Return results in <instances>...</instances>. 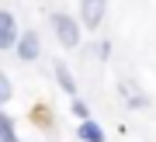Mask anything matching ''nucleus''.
<instances>
[{
    "instance_id": "obj_2",
    "label": "nucleus",
    "mask_w": 156,
    "mask_h": 142,
    "mask_svg": "<svg viewBox=\"0 0 156 142\" xmlns=\"http://www.w3.org/2000/svg\"><path fill=\"white\" fill-rule=\"evenodd\" d=\"M21 28H17V17H14V11H0V52H14L17 49V42H21Z\"/></svg>"
},
{
    "instance_id": "obj_8",
    "label": "nucleus",
    "mask_w": 156,
    "mask_h": 142,
    "mask_svg": "<svg viewBox=\"0 0 156 142\" xmlns=\"http://www.w3.org/2000/svg\"><path fill=\"white\" fill-rule=\"evenodd\" d=\"M0 142H21V135L14 128V118L7 111H0Z\"/></svg>"
},
{
    "instance_id": "obj_1",
    "label": "nucleus",
    "mask_w": 156,
    "mask_h": 142,
    "mask_svg": "<svg viewBox=\"0 0 156 142\" xmlns=\"http://www.w3.org/2000/svg\"><path fill=\"white\" fill-rule=\"evenodd\" d=\"M49 21H52L56 42L62 45V49H80V35H83V21H80V17H73L66 11H56Z\"/></svg>"
},
{
    "instance_id": "obj_5",
    "label": "nucleus",
    "mask_w": 156,
    "mask_h": 142,
    "mask_svg": "<svg viewBox=\"0 0 156 142\" xmlns=\"http://www.w3.org/2000/svg\"><path fill=\"white\" fill-rule=\"evenodd\" d=\"M52 76H56V83H59V90L66 94V97L73 101V97H80V87H76V76L69 73V66L62 62V59H56V66H52Z\"/></svg>"
},
{
    "instance_id": "obj_3",
    "label": "nucleus",
    "mask_w": 156,
    "mask_h": 142,
    "mask_svg": "<svg viewBox=\"0 0 156 142\" xmlns=\"http://www.w3.org/2000/svg\"><path fill=\"white\" fill-rule=\"evenodd\" d=\"M108 17V0H80V21H83V28H101Z\"/></svg>"
},
{
    "instance_id": "obj_4",
    "label": "nucleus",
    "mask_w": 156,
    "mask_h": 142,
    "mask_svg": "<svg viewBox=\"0 0 156 142\" xmlns=\"http://www.w3.org/2000/svg\"><path fill=\"white\" fill-rule=\"evenodd\" d=\"M14 55H17V62H38V55H42V38H38V31H24L21 35V42H17V49H14Z\"/></svg>"
},
{
    "instance_id": "obj_9",
    "label": "nucleus",
    "mask_w": 156,
    "mask_h": 142,
    "mask_svg": "<svg viewBox=\"0 0 156 142\" xmlns=\"http://www.w3.org/2000/svg\"><path fill=\"white\" fill-rule=\"evenodd\" d=\"M69 108H73V118H80V121H90V104H87V101L73 97V101H69Z\"/></svg>"
},
{
    "instance_id": "obj_7",
    "label": "nucleus",
    "mask_w": 156,
    "mask_h": 142,
    "mask_svg": "<svg viewBox=\"0 0 156 142\" xmlns=\"http://www.w3.org/2000/svg\"><path fill=\"white\" fill-rule=\"evenodd\" d=\"M76 135H80V142H104L108 139L104 128H101L94 118H90V121H80V125H76Z\"/></svg>"
},
{
    "instance_id": "obj_10",
    "label": "nucleus",
    "mask_w": 156,
    "mask_h": 142,
    "mask_svg": "<svg viewBox=\"0 0 156 142\" xmlns=\"http://www.w3.org/2000/svg\"><path fill=\"white\" fill-rule=\"evenodd\" d=\"M14 97V87H11V76L7 73H0V104H7Z\"/></svg>"
},
{
    "instance_id": "obj_6",
    "label": "nucleus",
    "mask_w": 156,
    "mask_h": 142,
    "mask_svg": "<svg viewBox=\"0 0 156 142\" xmlns=\"http://www.w3.org/2000/svg\"><path fill=\"white\" fill-rule=\"evenodd\" d=\"M118 94H122V101H125V108H132V111H139L149 104V97L139 90V83H132V80H122V87H118Z\"/></svg>"
}]
</instances>
